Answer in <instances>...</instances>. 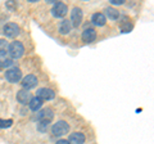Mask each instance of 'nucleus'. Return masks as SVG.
I'll list each match as a JSON object with an SVG mask.
<instances>
[{
  "label": "nucleus",
  "mask_w": 154,
  "mask_h": 144,
  "mask_svg": "<svg viewBox=\"0 0 154 144\" xmlns=\"http://www.w3.org/2000/svg\"><path fill=\"white\" fill-rule=\"evenodd\" d=\"M8 46H9V42L5 39H0V52L8 50Z\"/></svg>",
  "instance_id": "nucleus-21"
},
{
  "label": "nucleus",
  "mask_w": 154,
  "mask_h": 144,
  "mask_svg": "<svg viewBox=\"0 0 154 144\" xmlns=\"http://www.w3.org/2000/svg\"><path fill=\"white\" fill-rule=\"evenodd\" d=\"M57 144H69L68 140H66V139H60V140H58Z\"/></svg>",
  "instance_id": "nucleus-23"
},
{
  "label": "nucleus",
  "mask_w": 154,
  "mask_h": 144,
  "mask_svg": "<svg viewBox=\"0 0 154 144\" xmlns=\"http://www.w3.org/2000/svg\"><path fill=\"white\" fill-rule=\"evenodd\" d=\"M85 140H86V138L82 133H73V134H71L68 138L69 144H84Z\"/></svg>",
  "instance_id": "nucleus-14"
},
{
  "label": "nucleus",
  "mask_w": 154,
  "mask_h": 144,
  "mask_svg": "<svg viewBox=\"0 0 154 144\" xmlns=\"http://www.w3.org/2000/svg\"><path fill=\"white\" fill-rule=\"evenodd\" d=\"M81 37H82L84 42H88V44L89 42H93L96 39V31L94 30V28H85Z\"/></svg>",
  "instance_id": "nucleus-10"
},
{
  "label": "nucleus",
  "mask_w": 154,
  "mask_h": 144,
  "mask_svg": "<svg viewBox=\"0 0 154 144\" xmlns=\"http://www.w3.org/2000/svg\"><path fill=\"white\" fill-rule=\"evenodd\" d=\"M23 53H25V46H23V44L21 41L14 40V41H12L11 44H9V46H8V54L11 55L12 59L21 58V57L23 55Z\"/></svg>",
  "instance_id": "nucleus-1"
},
{
  "label": "nucleus",
  "mask_w": 154,
  "mask_h": 144,
  "mask_svg": "<svg viewBox=\"0 0 154 144\" xmlns=\"http://www.w3.org/2000/svg\"><path fill=\"white\" fill-rule=\"evenodd\" d=\"M50 122H45V121H38L37 124V130L40 133H46L48 129H49Z\"/></svg>",
  "instance_id": "nucleus-19"
},
{
  "label": "nucleus",
  "mask_w": 154,
  "mask_h": 144,
  "mask_svg": "<svg viewBox=\"0 0 154 144\" xmlns=\"http://www.w3.org/2000/svg\"><path fill=\"white\" fill-rule=\"evenodd\" d=\"M67 12H68V7L64 3L58 2L54 3V7L51 8V14L57 18H63L67 16Z\"/></svg>",
  "instance_id": "nucleus-5"
},
{
  "label": "nucleus",
  "mask_w": 154,
  "mask_h": 144,
  "mask_svg": "<svg viewBox=\"0 0 154 144\" xmlns=\"http://www.w3.org/2000/svg\"><path fill=\"white\" fill-rule=\"evenodd\" d=\"M5 80L11 84H17L18 81L22 80V71L17 67H12L5 71Z\"/></svg>",
  "instance_id": "nucleus-3"
},
{
  "label": "nucleus",
  "mask_w": 154,
  "mask_h": 144,
  "mask_svg": "<svg viewBox=\"0 0 154 144\" xmlns=\"http://www.w3.org/2000/svg\"><path fill=\"white\" fill-rule=\"evenodd\" d=\"M31 93L28 90H25V89H21L19 92L17 93V100L21 104H28V102L31 100Z\"/></svg>",
  "instance_id": "nucleus-11"
},
{
  "label": "nucleus",
  "mask_w": 154,
  "mask_h": 144,
  "mask_svg": "<svg viewBox=\"0 0 154 144\" xmlns=\"http://www.w3.org/2000/svg\"><path fill=\"white\" fill-rule=\"evenodd\" d=\"M109 2L112 5H122L125 3V0H109Z\"/></svg>",
  "instance_id": "nucleus-22"
},
{
  "label": "nucleus",
  "mask_w": 154,
  "mask_h": 144,
  "mask_svg": "<svg viewBox=\"0 0 154 144\" xmlns=\"http://www.w3.org/2000/svg\"><path fill=\"white\" fill-rule=\"evenodd\" d=\"M13 125L12 120H3L0 118V129H7V127H11Z\"/></svg>",
  "instance_id": "nucleus-20"
},
{
  "label": "nucleus",
  "mask_w": 154,
  "mask_h": 144,
  "mask_svg": "<svg viewBox=\"0 0 154 144\" xmlns=\"http://www.w3.org/2000/svg\"><path fill=\"white\" fill-rule=\"evenodd\" d=\"M42 103H44L42 99H40L38 97H33V98H31L30 102H28V107H30L32 112H37L38 109L42 107Z\"/></svg>",
  "instance_id": "nucleus-15"
},
{
  "label": "nucleus",
  "mask_w": 154,
  "mask_h": 144,
  "mask_svg": "<svg viewBox=\"0 0 154 144\" xmlns=\"http://www.w3.org/2000/svg\"><path fill=\"white\" fill-rule=\"evenodd\" d=\"M3 33L7 37H16V36H18L19 33H21V28H19V26L17 25V23L9 22V23H7V25L4 26Z\"/></svg>",
  "instance_id": "nucleus-4"
},
{
  "label": "nucleus",
  "mask_w": 154,
  "mask_h": 144,
  "mask_svg": "<svg viewBox=\"0 0 154 144\" xmlns=\"http://www.w3.org/2000/svg\"><path fill=\"white\" fill-rule=\"evenodd\" d=\"M36 97H38L42 100H51L55 98V92L49 88H40L36 92Z\"/></svg>",
  "instance_id": "nucleus-8"
},
{
  "label": "nucleus",
  "mask_w": 154,
  "mask_h": 144,
  "mask_svg": "<svg viewBox=\"0 0 154 144\" xmlns=\"http://www.w3.org/2000/svg\"><path fill=\"white\" fill-rule=\"evenodd\" d=\"M13 66V59L11 58V55L8 54V50L0 52V67H12Z\"/></svg>",
  "instance_id": "nucleus-12"
},
{
  "label": "nucleus",
  "mask_w": 154,
  "mask_h": 144,
  "mask_svg": "<svg viewBox=\"0 0 154 144\" xmlns=\"http://www.w3.org/2000/svg\"><path fill=\"white\" fill-rule=\"evenodd\" d=\"M105 18H109V20H112V21H116V20H118L119 18V12L117 11L116 8H113V7H108V8H105Z\"/></svg>",
  "instance_id": "nucleus-16"
},
{
  "label": "nucleus",
  "mask_w": 154,
  "mask_h": 144,
  "mask_svg": "<svg viewBox=\"0 0 154 144\" xmlns=\"http://www.w3.org/2000/svg\"><path fill=\"white\" fill-rule=\"evenodd\" d=\"M131 30H132V23L127 22V18H125L123 22L121 23V32L126 33V32H130Z\"/></svg>",
  "instance_id": "nucleus-18"
},
{
  "label": "nucleus",
  "mask_w": 154,
  "mask_h": 144,
  "mask_svg": "<svg viewBox=\"0 0 154 144\" xmlns=\"http://www.w3.org/2000/svg\"><path fill=\"white\" fill-rule=\"evenodd\" d=\"M91 22H93V25L98 26V27H102L105 25V22H107V18L103 13H94L93 16H91Z\"/></svg>",
  "instance_id": "nucleus-13"
},
{
  "label": "nucleus",
  "mask_w": 154,
  "mask_h": 144,
  "mask_svg": "<svg viewBox=\"0 0 154 144\" xmlns=\"http://www.w3.org/2000/svg\"><path fill=\"white\" fill-rule=\"evenodd\" d=\"M37 83L38 81H37V77L35 75H27L26 77L22 80V86L25 90H31L33 88H36Z\"/></svg>",
  "instance_id": "nucleus-9"
},
{
  "label": "nucleus",
  "mask_w": 154,
  "mask_h": 144,
  "mask_svg": "<svg viewBox=\"0 0 154 144\" xmlns=\"http://www.w3.org/2000/svg\"><path fill=\"white\" fill-rule=\"evenodd\" d=\"M58 30H59V32L62 33V35H67V33H69L71 30H72L71 22L67 21V20H63L59 23V26H58Z\"/></svg>",
  "instance_id": "nucleus-17"
},
{
  "label": "nucleus",
  "mask_w": 154,
  "mask_h": 144,
  "mask_svg": "<svg viewBox=\"0 0 154 144\" xmlns=\"http://www.w3.org/2000/svg\"><path fill=\"white\" fill-rule=\"evenodd\" d=\"M68 131H69V125L67 121H63V120L57 121L51 126V133H53V135H55V136H63Z\"/></svg>",
  "instance_id": "nucleus-2"
},
{
  "label": "nucleus",
  "mask_w": 154,
  "mask_h": 144,
  "mask_svg": "<svg viewBox=\"0 0 154 144\" xmlns=\"http://www.w3.org/2000/svg\"><path fill=\"white\" fill-rule=\"evenodd\" d=\"M54 118V111L51 108H44L41 111H38L36 113L35 120L38 121H45V122H51V120Z\"/></svg>",
  "instance_id": "nucleus-7"
},
{
  "label": "nucleus",
  "mask_w": 154,
  "mask_h": 144,
  "mask_svg": "<svg viewBox=\"0 0 154 144\" xmlns=\"http://www.w3.org/2000/svg\"><path fill=\"white\" fill-rule=\"evenodd\" d=\"M82 18H84V13H82V9L79 8V7H75L71 12V25L73 27H79L82 22Z\"/></svg>",
  "instance_id": "nucleus-6"
}]
</instances>
